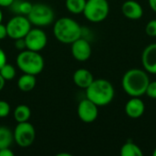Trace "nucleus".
Segmentation results:
<instances>
[{
	"label": "nucleus",
	"instance_id": "f257e3e1",
	"mask_svg": "<svg viewBox=\"0 0 156 156\" xmlns=\"http://www.w3.org/2000/svg\"><path fill=\"white\" fill-rule=\"evenodd\" d=\"M150 79L146 70L131 69L122 77V89L131 97H141L145 94Z\"/></svg>",
	"mask_w": 156,
	"mask_h": 156
},
{
	"label": "nucleus",
	"instance_id": "f03ea898",
	"mask_svg": "<svg viewBox=\"0 0 156 156\" xmlns=\"http://www.w3.org/2000/svg\"><path fill=\"white\" fill-rule=\"evenodd\" d=\"M115 90L112 84L103 79L94 80L86 89V98L94 102L98 107L110 104L114 98Z\"/></svg>",
	"mask_w": 156,
	"mask_h": 156
},
{
	"label": "nucleus",
	"instance_id": "7ed1b4c3",
	"mask_svg": "<svg viewBox=\"0 0 156 156\" xmlns=\"http://www.w3.org/2000/svg\"><path fill=\"white\" fill-rule=\"evenodd\" d=\"M53 32L55 37L64 44H72L82 36L81 27L76 20L70 17H60L57 20Z\"/></svg>",
	"mask_w": 156,
	"mask_h": 156
},
{
	"label": "nucleus",
	"instance_id": "20e7f679",
	"mask_svg": "<svg viewBox=\"0 0 156 156\" xmlns=\"http://www.w3.org/2000/svg\"><path fill=\"white\" fill-rule=\"evenodd\" d=\"M44 58L37 51L24 49L16 57V66L24 73L37 76L44 69Z\"/></svg>",
	"mask_w": 156,
	"mask_h": 156
},
{
	"label": "nucleus",
	"instance_id": "39448f33",
	"mask_svg": "<svg viewBox=\"0 0 156 156\" xmlns=\"http://www.w3.org/2000/svg\"><path fill=\"white\" fill-rule=\"evenodd\" d=\"M27 17L31 25H35L39 27H47L54 20V11L46 4L37 3L33 4L32 8Z\"/></svg>",
	"mask_w": 156,
	"mask_h": 156
},
{
	"label": "nucleus",
	"instance_id": "423d86ee",
	"mask_svg": "<svg viewBox=\"0 0 156 156\" xmlns=\"http://www.w3.org/2000/svg\"><path fill=\"white\" fill-rule=\"evenodd\" d=\"M109 12L110 5L107 0H87L83 15L89 21L99 23L107 18Z\"/></svg>",
	"mask_w": 156,
	"mask_h": 156
},
{
	"label": "nucleus",
	"instance_id": "0eeeda50",
	"mask_svg": "<svg viewBox=\"0 0 156 156\" xmlns=\"http://www.w3.org/2000/svg\"><path fill=\"white\" fill-rule=\"evenodd\" d=\"M5 26L7 37L14 40L25 37L27 32L31 29V23L28 18L24 16H16L12 17Z\"/></svg>",
	"mask_w": 156,
	"mask_h": 156
},
{
	"label": "nucleus",
	"instance_id": "6e6552de",
	"mask_svg": "<svg viewBox=\"0 0 156 156\" xmlns=\"http://www.w3.org/2000/svg\"><path fill=\"white\" fill-rule=\"evenodd\" d=\"M14 140L20 147L30 146L36 138V131L34 126L28 122H17L16 127L14 131Z\"/></svg>",
	"mask_w": 156,
	"mask_h": 156
},
{
	"label": "nucleus",
	"instance_id": "1a4fd4ad",
	"mask_svg": "<svg viewBox=\"0 0 156 156\" xmlns=\"http://www.w3.org/2000/svg\"><path fill=\"white\" fill-rule=\"evenodd\" d=\"M24 38L26 41L27 49L37 52L42 50L48 43L47 35L40 28H31Z\"/></svg>",
	"mask_w": 156,
	"mask_h": 156
},
{
	"label": "nucleus",
	"instance_id": "9d476101",
	"mask_svg": "<svg viewBox=\"0 0 156 156\" xmlns=\"http://www.w3.org/2000/svg\"><path fill=\"white\" fill-rule=\"evenodd\" d=\"M98 106L92 102L91 101H90L89 99H84L82 100L79 105H78V116L80 119V121H82L83 122L86 123H90L93 122L99 114V110H98Z\"/></svg>",
	"mask_w": 156,
	"mask_h": 156
},
{
	"label": "nucleus",
	"instance_id": "9b49d317",
	"mask_svg": "<svg viewBox=\"0 0 156 156\" xmlns=\"http://www.w3.org/2000/svg\"><path fill=\"white\" fill-rule=\"evenodd\" d=\"M71 54L78 61H86L91 56V47L88 40L79 38L71 44Z\"/></svg>",
	"mask_w": 156,
	"mask_h": 156
},
{
	"label": "nucleus",
	"instance_id": "f8f14e48",
	"mask_svg": "<svg viewBox=\"0 0 156 156\" xmlns=\"http://www.w3.org/2000/svg\"><path fill=\"white\" fill-rule=\"evenodd\" d=\"M142 63L147 72L156 74V43L148 45L144 49L142 54Z\"/></svg>",
	"mask_w": 156,
	"mask_h": 156
},
{
	"label": "nucleus",
	"instance_id": "ddd939ff",
	"mask_svg": "<svg viewBox=\"0 0 156 156\" xmlns=\"http://www.w3.org/2000/svg\"><path fill=\"white\" fill-rule=\"evenodd\" d=\"M123 16L132 20H138L144 15V9L140 3L134 0H127L122 5Z\"/></svg>",
	"mask_w": 156,
	"mask_h": 156
},
{
	"label": "nucleus",
	"instance_id": "4468645a",
	"mask_svg": "<svg viewBox=\"0 0 156 156\" xmlns=\"http://www.w3.org/2000/svg\"><path fill=\"white\" fill-rule=\"evenodd\" d=\"M145 111L144 102L140 97H133L125 105V113L133 119H137L143 116Z\"/></svg>",
	"mask_w": 156,
	"mask_h": 156
},
{
	"label": "nucleus",
	"instance_id": "2eb2a0df",
	"mask_svg": "<svg viewBox=\"0 0 156 156\" xmlns=\"http://www.w3.org/2000/svg\"><path fill=\"white\" fill-rule=\"evenodd\" d=\"M93 80L94 78L92 73L86 69H79L73 74L74 83L81 89L86 90L92 83Z\"/></svg>",
	"mask_w": 156,
	"mask_h": 156
},
{
	"label": "nucleus",
	"instance_id": "dca6fc26",
	"mask_svg": "<svg viewBox=\"0 0 156 156\" xmlns=\"http://www.w3.org/2000/svg\"><path fill=\"white\" fill-rule=\"evenodd\" d=\"M37 84V79L35 75L24 73L17 80V87L23 92L31 91Z\"/></svg>",
	"mask_w": 156,
	"mask_h": 156
},
{
	"label": "nucleus",
	"instance_id": "f3484780",
	"mask_svg": "<svg viewBox=\"0 0 156 156\" xmlns=\"http://www.w3.org/2000/svg\"><path fill=\"white\" fill-rule=\"evenodd\" d=\"M122 156H143L142 149L133 142H126L121 148L120 152Z\"/></svg>",
	"mask_w": 156,
	"mask_h": 156
},
{
	"label": "nucleus",
	"instance_id": "a211bd4d",
	"mask_svg": "<svg viewBox=\"0 0 156 156\" xmlns=\"http://www.w3.org/2000/svg\"><path fill=\"white\" fill-rule=\"evenodd\" d=\"M14 141V133L5 126H0V150L9 148Z\"/></svg>",
	"mask_w": 156,
	"mask_h": 156
},
{
	"label": "nucleus",
	"instance_id": "6ab92c4d",
	"mask_svg": "<svg viewBox=\"0 0 156 156\" xmlns=\"http://www.w3.org/2000/svg\"><path fill=\"white\" fill-rule=\"evenodd\" d=\"M31 116V110L28 106L25 104L18 105L14 112V117L15 120L17 122H28L29 118Z\"/></svg>",
	"mask_w": 156,
	"mask_h": 156
},
{
	"label": "nucleus",
	"instance_id": "aec40b11",
	"mask_svg": "<svg viewBox=\"0 0 156 156\" xmlns=\"http://www.w3.org/2000/svg\"><path fill=\"white\" fill-rule=\"evenodd\" d=\"M87 0H66V7L72 14H81L84 11Z\"/></svg>",
	"mask_w": 156,
	"mask_h": 156
},
{
	"label": "nucleus",
	"instance_id": "412c9836",
	"mask_svg": "<svg viewBox=\"0 0 156 156\" xmlns=\"http://www.w3.org/2000/svg\"><path fill=\"white\" fill-rule=\"evenodd\" d=\"M0 75L3 77L5 80H11L16 76V69L15 67L11 64H8L7 62L2 66L0 69Z\"/></svg>",
	"mask_w": 156,
	"mask_h": 156
},
{
	"label": "nucleus",
	"instance_id": "4be33fe9",
	"mask_svg": "<svg viewBox=\"0 0 156 156\" xmlns=\"http://www.w3.org/2000/svg\"><path fill=\"white\" fill-rule=\"evenodd\" d=\"M32 5H33V4H31L28 1H22L18 4V6H17L18 12L21 13L22 15L27 16L32 8Z\"/></svg>",
	"mask_w": 156,
	"mask_h": 156
},
{
	"label": "nucleus",
	"instance_id": "5701e85b",
	"mask_svg": "<svg viewBox=\"0 0 156 156\" xmlns=\"http://www.w3.org/2000/svg\"><path fill=\"white\" fill-rule=\"evenodd\" d=\"M145 32L150 37H156V19H153L147 23Z\"/></svg>",
	"mask_w": 156,
	"mask_h": 156
},
{
	"label": "nucleus",
	"instance_id": "b1692460",
	"mask_svg": "<svg viewBox=\"0 0 156 156\" xmlns=\"http://www.w3.org/2000/svg\"><path fill=\"white\" fill-rule=\"evenodd\" d=\"M10 113V105L5 101H0V118H5Z\"/></svg>",
	"mask_w": 156,
	"mask_h": 156
},
{
	"label": "nucleus",
	"instance_id": "393cba45",
	"mask_svg": "<svg viewBox=\"0 0 156 156\" xmlns=\"http://www.w3.org/2000/svg\"><path fill=\"white\" fill-rule=\"evenodd\" d=\"M145 94L148 97H150L151 99L156 100V80L149 82L146 91H145Z\"/></svg>",
	"mask_w": 156,
	"mask_h": 156
},
{
	"label": "nucleus",
	"instance_id": "a878e982",
	"mask_svg": "<svg viewBox=\"0 0 156 156\" xmlns=\"http://www.w3.org/2000/svg\"><path fill=\"white\" fill-rule=\"evenodd\" d=\"M15 46H16V48L17 49H19V50L27 49V45H26V41H25V38H24V37L15 39Z\"/></svg>",
	"mask_w": 156,
	"mask_h": 156
},
{
	"label": "nucleus",
	"instance_id": "bb28decb",
	"mask_svg": "<svg viewBox=\"0 0 156 156\" xmlns=\"http://www.w3.org/2000/svg\"><path fill=\"white\" fill-rule=\"evenodd\" d=\"M7 37V30H6V26L3 25L0 23V40L5 39Z\"/></svg>",
	"mask_w": 156,
	"mask_h": 156
},
{
	"label": "nucleus",
	"instance_id": "cd10ccee",
	"mask_svg": "<svg viewBox=\"0 0 156 156\" xmlns=\"http://www.w3.org/2000/svg\"><path fill=\"white\" fill-rule=\"evenodd\" d=\"M5 63H6V55H5V51L2 48H0V69Z\"/></svg>",
	"mask_w": 156,
	"mask_h": 156
},
{
	"label": "nucleus",
	"instance_id": "c85d7f7f",
	"mask_svg": "<svg viewBox=\"0 0 156 156\" xmlns=\"http://www.w3.org/2000/svg\"><path fill=\"white\" fill-rule=\"evenodd\" d=\"M14 153L9 148H4L0 150V156H13Z\"/></svg>",
	"mask_w": 156,
	"mask_h": 156
},
{
	"label": "nucleus",
	"instance_id": "c756f323",
	"mask_svg": "<svg viewBox=\"0 0 156 156\" xmlns=\"http://www.w3.org/2000/svg\"><path fill=\"white\" fill-rule=\"evenodd\" d=\"M15 0H0V7H7L14 4Z\"/></svg>",
	"mask_w": 156,
	"mask_h": 156
},
{
	"label": "nucleus",
	"instance_id": "7c9ffc66",
	"mask_svg": "<svg viewBox=\"0 0 156 156\" xmlns=\"http://www.w3.org/2000/svg\"><path fill=\"white\" fill-rule=\"evenodd\" d=\"M149 5L152 10L156 13V0H149Z\"/></svg>",
	"mask_w": 156,
	"mask_h": 156
},
{
	"label": "nucleus",
	"instance_id": "2f4dec72",
	"mask_svg": "<svg viewBox=\"0 0 156 156\" xmlns=\"http://www.w3.org/2000/svg\"><path fill=\"white\" fill-rule=\"evenodd\" d=\"M5 80L3 79V77L0 75V91L4 89V87H5Z\"/></svg>",
	"mask_w": 156,
	"mask_h": 156
},
{
	"label": "nucleus",
	"instance_id": "473e14b6",
	"mask_svg": "<svg viewBox=\"0 0 156 156\" xmlns=\"http://www.w3.org/2000/svg\"><path fill=\"white\" fill-rule=\"evenodd\" d=\"M2 20H3V13L0 9V23H2Z\"/></svg>",
	"mask_w": 156,
	"mask_h": 156
},
{
	"label": "nucleus",
	"instance_id": "72a5a7b5",
	"mask_svg": "<svg viewBox=\"0 0 156 156\" xmlns=\"http://www.w3.org/2000/svg\"><path fill=\"white\" fill-rule=\"evenodd\" d=\"M153 155L156 156V148L154 149V153H153Z\"/></svg>",
	"mask_w": 156,
	"mask_h": 156
}]
</instances>
